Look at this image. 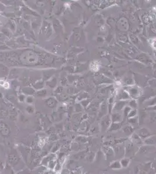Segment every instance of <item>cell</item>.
Segmentation results:
<instances>
[{
  "instance_id": "cell-1",
  "label": "cell",
  "mask_w": 156,
  "mask_h": 174,
  "mask_svg": "<svg viewBox=\"0 0 156 174\" xmlns=\"http://www.w3.org/2000/svg\"><path fill=\"white\" fill-rule=\"evenodd\" d=\"M114 153L115 154H116L117 156L118 157L123 156V155H124L125 154V148H124V147H122V146H117L115 147Z\"/></svg>"
},
{
  "instance_id": "cell-2",
  "label": "cell",
  "mask_w": 156,
  "mask_h": 174,
  "mask_svg": "<svg viewBox=\"0 0 156 174\" xmlns=\"http://www.w3.org/2000/svg\"><path fill=\"white\" fill-rule=\"evenodd\" d=\"M103 151L104 152L105 156L107 157H114L115 153L114 151L110 147L105 146L103 148Z\"/></svg>"
},
{
  "instance_id": "cell-3",
  "label": "cell",
  "mask_w": 156,
  "mask_h": 174,
  "mask_svg": "<svg viewBox=\"0 0 156 174\" xmlns=\"http://www.w3.org/2000/svg\"><path fill=\"white\" fill-rule=\"evenodd\" d=\"M18 157L16 156V155L14 154H10L9 156L8 161L9 164L12 165H14L18 163Z\"/></svg>"
},
{
  "instance_id": "cell-4",
  "label": "cell",
  "mask_w": 156,
  "mask_h": 174,
  "mask_svg": "<svg viewBox=\"0 0 156 174\" xmlns=\"http://www.w3.org/2000/svg\"><path fill=\"white\" fill-rule=\"evenodd\" d=\"M0 133H1L2 136H7L9 135L10 131H9V128L6 125H2L1 126H0Z\"/></svg>"
},
{
  "instance_id": "cell-5",
  "label": "cell",
  "mask_w": 156,
  "mask_h": 174,
  "mask_svg": "<svg viewBox=\"0 0 156 174\" xmlns=\"http://www.w3.org/2000/svg\"><path fill=\"white\" fill-rule=\"evenodd\" d=\"M138 135L140 136V138L146 139L149 137L150 134L149 132H148V131L145 130V129H143V130H140V132H139V133Z\"/></svg>"
},
{
  "instance_id": "cell-6",
  "label": "cell",
  "mask_w": 156,
  "mask_h": 174,
  "mask_svg": "<svg viewBox=\"0 0 156 174\" xmlns=\"http://www.w3.org/2000/svg\"><path fill=\"white\" fill-rule=\"evenodd\" d=\"M132 142L136 143L137 145L142 144L143 143L140 136L138 135H137V134H133V135L132 136Z\"/></svg>"
},
{
  "instance_id": "cell-7",
  "label": "cell",
  "mask_w": 156,
  "mask_h": 174,
  "mask_svg": "<svg viewBox=\"0 0 156 174\" xmlns=\"http://www.w3.org/2000/svg\"><path fill=\"white\" fill-rule=\"evenodd\" d=\"M110 168L112 169V170H118V169H120L122 167L121 165H120V161H114L110 164Z\"/></svg>"
},
{
  "instance_id": "cell-8",
  "label": "cell",
  "mask_w": 156,
  "mask_h": 174,
  "mask_svg": "<svg viewBox=\"0 0 156 174\" xmlns=\"http://www.w3.org/2000/svg\"><path fill=\"white\" fill-rule=\"evenodd\" d=\"M145 144H146L147 145H154V144L156 143V140L154 138H153V137H150V138H146V139L145 140Z\"/></svg>"
},
{
  "instance_id": "cell-9",
  "label": "cell",
  "mask_w": 156,
  "mask_h": 174,
  "mask_svg": "<svg viewBox=\"0 0 156 174\" xmlns=\"http://www.w3.org/2000/svg\"><path fill=\"white\" fill-rule=\"evenodd\" d=\"M120 165H121L122 167L126 168L129 165V164L130 163V159L128 158H124L120 160Z\"/></svg>"
},
{
  "instance_id": "cell-10",
  "label": "cell",
  "mask_w": 156,
  "mask_h": 174,
  "mask_svg": "<svg viewBox=\"0 0 156 174\" xmlns=\"http://www.w3.org/2000/svg\"><path fill=\"white\" fill-rule=\"evenodd\" d=\"M125 150V153H126V154L131 155L132 153H133L134 148L133 147V145L132 144L127 145V147L126 148V150Z\"/></svg>"
},
{
  "instance_id": "cell-11",
  "label": "cell",
  "mask_w": 156,
  "mask_h": 174,
  "mask_svg": "<svg viewBox=\"0 0 156 174\" xmlns=\"http://www.w3.org/2000/svg\"><path fill=\"white\" fill-rule=\"evenodd\" d=\"M74 157L75 159L76 160H80L83 159L84 157L86 156V152H80L79 153L74 155Z\"/></svg>"
},
{
  "instance_id": "cell-12",
  "label": "cell",
  "mask_w": 156,
  "mask_h": 174,
  "mask_svg": "<svg viewBox=\"0 0 156 174\" xmlns=\"http://www.w3.org/2000/svg\"><path fill=\"white\" fill-rule=\"evenodd\" d=\"M150 149V146L146 147V146H143L140 148V152L142 153H145L148 152V150H149Z\"/></svg>"
},
{
  "instance_id": "cell-13",
  "label": "cell",
  "mask_w": 156,
  "mask_h": 174,
  "mask_svg": "<svg viewBox=\"0 0 156 174\" xmlns=\"http://www.w3.org/2000/svg\"><path fill=\"white\" fill-rule=\"evenodd\" d=\"M47 174H53V173H51V172H47Z\"/></svg>"
}]
</instances>
